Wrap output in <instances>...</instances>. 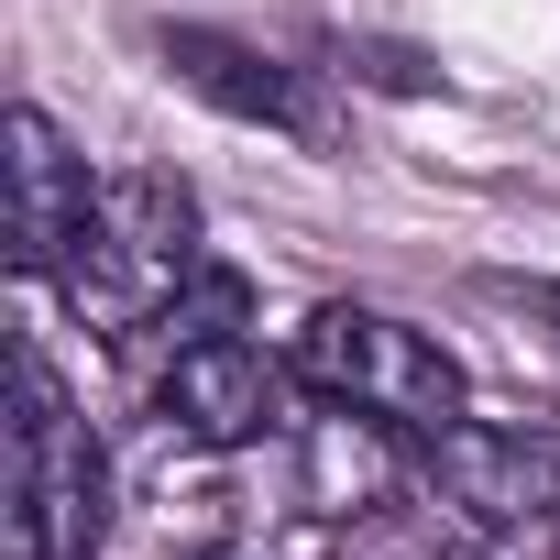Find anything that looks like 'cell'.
<instances>
[{
  "label": "cell",
  "instance_id": "52a82bcc",
  "mask_svg": "<svg viewBox=\"0 0 560 560\" xmlns=\"http://www.w3.org/2000/svg\"><path fill=\"white\" fill-rule=\"evenodd\" d=\"M165 67H176L198 100L242 110V121H275V132H319V110L298 100V78H287V67H264V56H242V45H220V34H165Z\"/></svg>",
  "mask_w": 560,
  "mask_h": 560
},
{
  "label": "cell",
  "instance_id": "ba28073f",
  "mask_svg": "<svg viewBox=\"0 0 560 560\" xmlns=\"http://www.w3.org/2000/svg\"><path fill=\"white\" fill-rule=\"evenodd\" d=\"M187 560H253V549H187Z\"/></svg>",
  "mask_w": 560,
  "mask_h": 560
},
{
  "label": "cell",
  "instance_id": "7a4b0ae2",
  "mask_svg": "<svg viewBox=\"0 0 560 560\" xmlns=\"http://www.w3.org/2000/svg\"><path fill=\"white\" fill-rule=\"evenodd\" d=\"M287 363H298V385H308L319 407H341V418H363V429H396V440L451 429V418L472 407L462 363H451L429 330H407V319H385V308H352V298L308 308L298 341H287Z\"/></svg>",
  "mask_w": 560,
  "mask_h": 560
},
{
  "label": "cell",
  "instance_id": "5b68a950",
  "mask_svg": "<svg viewBox=\"0 0 560 560\" xmlns=\"http://www.w3.org/2000/svg\"><path fill=\"white\" fill-rule=\"evenodd\" d=\"M287 385H298V363H264L253 341L198 330V341H176V363L154 374V418H165L176 440H198V451H242V440H275V429H287Z\"/></svg>",
  "mask_w": 560,
  "mask_h": 560
},
{
  "label": "cell",
  "instance_id": "8992f818",
  "mask_svg": "<svg viewBox=\"0 0 560 560\" xmlns=\"http://www.w3.org/2000/svg\"><path fill=\"white\" fill-rule=\"evenodd\" d=\"M0 143H12V264L56 287V264L78 253V231H89V209H100V176H89V154H78L45 110H12Z\"/></svg>",
  "mask_w": 560,
  "mask_h": 560
},
{
  "label": "cell",
  "instance_id": "277c9868",
  "mask_svg": "<svg viewBox=\"0 0 560 560\" xmlns=\"http://www.w3.org/2000/svg\"><path fill=\"white\" fill-rule=\"evenodd\" d=\"M418 483H429V505H451L483 538H527L560 516V451L527 429H483V418L418 429Z\"/></svg>",
  "mask_w": 560,
  "mask_h": 560
},
{
  "label": "cell",
  "instance_id": "3957f363",
  "mask_svg": "<svg viewBox=\"0 0 560 560\" xmlns=\"http://www.w3.org/2000/svg\"><path fill=\"white\" fill-rule=\"evenodd\" d=\"M110 516V462L56 385V363L23 341L12 352V560H89Z\"/></svg>",
  "mask_w": 560,
  "mask_h": 560
},
{
  "label": "cell",
  "instance_id": "6da1fadb",
  "mask_svg": "<svg viewBox=\"0 0 560 560\" xmlns=\"http://www.w3.org/2000/svg\"><path fill=\"white\" fill-rule=\"evenodd\" d=\"M187 287H198V198L176 176H100V209H89L78 253L56 264V298L100 341H132Z\"/></svg>",
  "mask_w": 560,
  "mask_h": 560
}]
</instances>
